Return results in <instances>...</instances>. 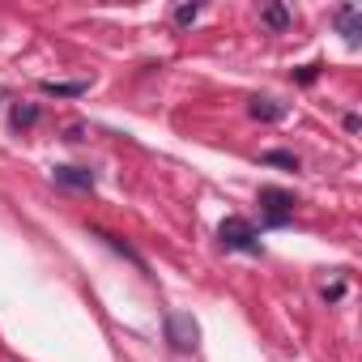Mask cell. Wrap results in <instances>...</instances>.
Segmentation results:
<instances>
[{"mask_svg": "<svg viewBox=\"0 0 362 362\" xmlns=\"http://www.w3.org/2000/svg\"><path fill=\"white\" fill-rule=\"evenodd\" d=\"M337 298H345V281H332V286H324V303H337Z\"/></svg>", "mask_w": 362, "mask_h": 362, "instance_id": "5bb4252c", "label": "cell"}, {"mask_svg": "<svg viewBox=\"0 0 362 362\" xmlns=\"http://www.w3.org/2000/svg\"><path fill=\"white\" fill-rule=\"evenodd\" d=\"M260 22H264V26H273V30H286V26H290V9H286V5H264Z\"/></svg>", "mask_w": 362, "mask_h": 362, "instance_id": "ba28073f", "label": "cell"}, {"mask_svg": "<svg viewBox=\"0 0 362 362\" xmlns=\"http://www.w3.org/2000/svg\"><path fill=\"white\" fill-rule=\"evenodd\" d=\"M0 103H5V90H0Z\"/></svg>", "mask_w": 362, "mask_h": 362, "instance_id": "9a60e30c", "label": "cell"}, {"mask_svg": "<svg viewBox=\"0 0 362 362\" xmlns=\"http://www.w3.org/2000/svg\"><path fill=\"white\" fill-rule=\"evenodd\" d=\"M9 124H13L18 132H22V128H35V124H39V107H22V103H18V107L9 111Z\"/></svg>", "mask_w": 362, "mask_h": 362, "instance_id": "9c48e42d", "label": "cell"}, {"mask_svg": "<svg viewBox=\"0 0 362 362\" xmlns=\"http://www.w3.org/2000/svg\"><path fill=\"white\" fill-rule=\"evenodd\" d=\"M94 235H98V239H103V243H111V247H115V252H119V256H128V260H132V264H141V269H145V260H141V252H132V247H128V243H124V239H115V235H107V230H94Z\"/></svg>", "mask_w": 362, "mask_h": 362, "instance_id": "8fae6325", "label": "cell"}, {"mask_svg": "<svg viewBox=\"0 0 362 362\" xmlns=\"http://www.w3.org/2000/svg\"><path fill=\"white\" fill-rule=\"evenodd\" d=\"M197 337H201V328H197L192 315H184V311H170L166 315V341H170V349L192 354L197 349Z\"/></svg>", "mask_w": 362, "mask_h": 362, "instance_id": "7a4b0ae2", "label": "cell"}, {"mask_svg": "<svg viewBox=\"0 0 362 362\" xmlns=\"http://www.w3.org/2000/svg\"><path fill=\"white\" fill-rule=\"evenodd\" d=\"M197 18H201V5H179V9H175V22H179V26H192Z\"/></svg>", "mask_w": 362, "mask_h": 362, "instance_id": "7c38bea8", "label": "cell"}, {"mask_svg": "<svg viewBox=\"0 0 362 362\" xmlns=\"http://www.w3.org/2000/svg\"><path fill=\"white\" fill-rule=\"evenodd\" d=\"M315 77H320V64H307V69H298V73H294V81H298V86H311Z\"/></svg>", "mask_w": 362, "mask_h": 362, "instance_id": "4fadbf2b", "label": "cell"}, {"mask_svg": "<svg viewBox=\"0 0 362 362\" xmlns=\"http://www.w3.org/2000/svg\"><path fill=\"white\" fill-rule=\"evenodd\" d=\"M260 162H264V166H281V170H298V158L286 153V149H264Z\"/></svg>", "mask_w": 362, "mask_h": 362, "instance_id": "30bf717a", "label": "cell"}, {"mask_svg": "<svg viewBox=\"0 0 362 362\" xmlns=\"http://www.w3.org/2000/svg\"><path fill=\"white\" fill-rule=\"evenodd\" d=\"M247 111H252V119H264V124L286 119V103H277V98H252Z\"/></svg>", "mask_w": 362, "mask_h": 362, "instance_id": "8992f818", "label": "cell"}, {"mask_svg": "<svg viewBox=\"0 0 362 362\" xmlns=\"http://www.w3.org/2000/svg\"><path fill=\"white\" fill-rule=\"evenodd\" d=\"M39 90H43L47 98H81L90 86H86V81H43Z\"/></svg>", "mask_w": 362, "mask_h": 362, "instance_id": "52a82bcc", "label": "cell"}, {"mask_svg": "<svg viewBox=\"0 0 362 362\" xmlns=\"http://www.w3.org/2000/svg\"><path fill=\"white\" fill-rule=\"evenodd\" d=\"M52 179H56V184H64V188H77V192H94V175L81 170V166H56Z\"/></svg>", "mask_w": 362, "mask_h": 362, "instance_id": "5b68a950", "label": "cell"}, {"mask_svg": "<svg viewBox=\"0 0 362 362\" xmlns=\"http://www.w3.org/2000/svg\"><path fill=\"white\" fill-rule=\"evenodd\" d=\"M337 30L345 35L349 47H358V43H362V9H358V5H341V9H337Z\"/></svg>", "mask_w": 362, "mask_h": 362, "instance_id": "277c9868", "label": "cell"}, {"mask_svg": "<svg viewBox=\"0 0 362 362\" xmlns=\"http://www.w3.org/2000/svg\"><path fill=\"white\" fill-rule=\"evenodd\" d=\"M260 209H264V226H286L294 218V197L281 188H260Z\"/></svg>", "mask_w": 362, "mask_h": 362, "instance_id": "3957f363", "label": "cell"}, {"mask_svg": "<svg viewBox=\"0 0 362 362\" xmlns=\"http://www.w3.org/2000/svg\"><path fill=\"white\" fill-rule=\"evenodd\" d=\"M218 239H222V247H230V252H260V243H256V226L247 222V218H226L222 226H218Z\"/></svg>", "mask_w": 362, "mask_h": 362, "instance_id": "6da1fadb", "label": "cell"}]
</instances>
